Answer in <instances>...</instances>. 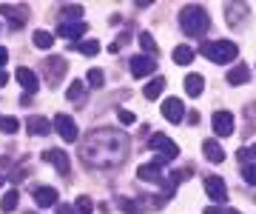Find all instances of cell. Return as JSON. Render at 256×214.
Returning a JSON list of instances; mask_svg holds the SVG:
<instances>
[{
    "label": "cell",
    "instance_id": "obj_26",
    "mask_svg": "<svg viewBox=\"0 0 256 214\" xmlns=\"http://www.w3.org/2000/svg\"><path fill=\"white\" fill-rule=\"evenodd\" d=\"M140 46H142V55H146V57H154L156 55V43H154V38H151L148 32L140 35Z\"/></svg>",
    "mask_w": 256,
    "mask_h": 214
},
{
    "label": "cell",
    "instance_id": "obj_3",
    "mask_svg": "<svg viewBox=\"0 0 256 214\" xmlns=\"http://www.w3.org/2000/svg\"><path fill=\"white\" fill-rule=\"evenodd\" d=\"M202 55L208 57L210 63H230L236 57V43H230V40H214V43L202 46Z\"/></svg>",
    "mask_w": 256,
    "mask_h": 214
},
{
    "label": "cell",
    "instance_id": "obj_1",
    "mask_svg": "<svg viewBox=\"0 0 256 214\" xmlns=\"http://www.w3.org/2000/svg\"><path fill=\"white\" fill-rule=\"evenodd\" d=\"M80 157L92 168H114L128 157V140L122 131L102 126V129L92 131L88 137H82Z\"/></svg>",
    "mask_w": 256,
    "mask_h": 214
},
{
    "label": "cell",
    "instance_id": "obj_36",
    "mask_svg": "<svg viewBox=\"0 0 256 214\" xmlns=\"http://www.w3.org/2000/svg\"><path fill=\"white\" fill-rule=\"evenodd\" d=\"M239 157H242V160H248V157H256V146H254V149H242V151H239Z\"/></svg>",
    "mask_w": 256,
    "mask_h": 214
},
{
    "label": "cell",
    "instance_id": "obj_24",
    "mask_svg": "<svg viewBox=\"0 0 256 214\" xmlns=\"http://www.w3.org/2000/svg\"><path fill=\"white\" fill-rule=\"evenodd\" d=\"M66 97H68L72 103H80L82 97H86V83H82V80H74V83L68 86V92H66Z\"/></svg>",
    "mask_w": 256,
    "mask_h": 214
},
{
    "label": "cell",
    "instance_id": "obj_28",
    "mask_svg": "<svg viewBox=\"0 0 256 214\" xmlns=\"http://www.w3.org/2000/svg\"><path fill=\"white\" fill-rule=\"evenodd\" d=\"M120 208H122L126 214H142V208H146V205L137 203V200H131V197H122V200H120Z\"/></svg>",
    "mask_w": 256,
    "mask_h": 214
},
{
    "label": "cell",
    "instance_id": "obj_37",
    "mask_svg": "<svg viewBox=\"0 0 256 214\" xmlns=\"http://www.w3.org/2000/svg\"><path fill=\"white\" fill-rule=\"evenodd\" d=\"M6 60H9V49H3V46H0V66L6 63Z\"/></svg>",
    "mask_w": 256,
    "mask_h": 214
},
{
    "label": "cell",
    "instance_id": "obj_2",
    "mask_svg": "<svg viewBox=\"0 0 256 214\" xmlns=\"http://www.w3.org/2000/svg\"><path fill=\"white\" fill-rule=\"evenodd\" d=\"M180 26H182L185 35L202 38V35L210 29V18H208V12L202 9V6L191 3V6H182V12H180Z\"/></svg>",
    "mask_w": 256,
    "mask_h": 214
},
{
    "label": "cell",
    "instance_id": "obj_11",
    "mask_svg": "<svg viewBox=\"0 0 256 214\" xmlns=\"http://www.w3.org/2000/svg\"><path fill=\"white\" fill-rule=\"evenodd\" d=\"M214 131H216V134H220V137H228V134H234V114L230 112H225V109H222V112H214Z\"/></svg>",
    "mask_w": 256,
    "mask_h": 214
},
{
    "label": "cell",
    "instance_id": "obj_16",
    "mask_svg": "<svg viewBox=\"0 0 256 214\" xmlns=\"http://www.w3.org/2000/svg\"><path fill=\"white\" fill-rule=\"evenodd\" d=\"M86 23L82 20H77V23H60V29H57V35L60 38H72V40H77V38H82L86 35Z\"/></svg>",
    "mask_w": 256,
    "mask_h": 214
},
{
    "label": "cell",
    "instance_id": "obj_9",
    "mask_svg": "<svg viewBox=\"0 0 256 214\" xmlns=\"http://www.w3.org/2000/svg\"><path fill=\"white\" fill-rule=\"evenodd\" d=\"M43 157H46V163H52V166H54L63 177L72 171V160H68V154H66L63 149H46V151H43Z\"/></svg>",
    "mask_w": 256,
    "mask_h": 214
},
{
    "label": "cell",
    "instance_id": "obj_35",
    "mask_svg": "<svg viewBox=\"0 0 256 214\" xmlns=\"http://www.w3.org/2000/svg\"><path fill=\"white\" fill-rule=\"evenodd\" d=\"M117 117H120V123H122V126H131V123H134V114H131V112H122V109H120Z\"/></svg>",
    "mask_w": 256,
    "mask_h": 214
},
{
    "label": "cell",
    "instance_id": "obj_30",
    "mask_svg": "<svg viewBox=\"0 0 256 214\" xmlns=\"http://www.w3.org/2000/svg\"><path fill=\"white\" fill-rule=\"evenodd\" d=\"M0 208H3V211H14V208H18V191H14V188H12L9 194H3Z\"/></svg>",
    "mask_w": 256,
    "mask_h": 214
},
{
    "label": "cell",
    "instance_id": "obj_25",
    "mask_svg": "<svg viewBox=\"0 0 256 214\" xmlns=\"http://www.w3.org/2000/svg\"><path fill=\"white\" fill-rule=\"evenodd\" d=\"M82 15V6H77V3H66L63 9H60V18L72 20V23H77V18Z\"/></svg>",
    "mask_w": 256,
    "mask_h": 214
},
{
    "label": "cell",
    "instance_id": "obj_21",
    "mask_svg": "<svg viewBox=\"0 0 256 214\" xmlns=\"http://www.w3.org/2000/svg\"><path fill=\"white\" fill-rule=\"evenodd\" d=\"M194 57H196V52H194L191 46H176V49H174V63H176V66L194 63Z\"/></svg>",
    "mask_w": 256,
    "mask_h": 214
},
{
    "label": "cell",
    "instance_id": "obj_33",
    "mask_svg": "<svg viewBox=\"0 0 256 214\" xmlns=\"http://www.w3.org/2000/svg\"><path fill=\"white\" fill-rule=\"evenodd\" d=\"M0 129H3V131H9V134H14V131L20 129V123L14 120V117H3V120H0Z\"/></svg>",
    "mask_w": 256,
    "mask_h": 214
},
{
    "label": "cell",
    "instance_id": "obj_12",
    "mask_svg": "<svg viewBox=\"0 0 256 214\" xmlns=\"http://www.w3.org/2000/svg\"><path fill=\"white\" fill-rule=\"evenodd\" d=\"M154 69H156L154 57H146V55H137V57H131V75L137 77V80H142L146 75H151Z\"/></svg>",
    "mask_w": 256,
    "mask_h": 214
},
{
    "label": "cell",
    "instance_id": "obj_22",
    "mask_svg": "<svg viewBox=\"0 0 256 214\" xmlns=\"http://www.w3.org/2000/svg\"><path fill=\"white\" fill-rule=\"evenodd\" d=\"M162 89H165V80H162V77H154L151 83H146L142 94H146V100H156V97L162 94Z\"/></svg>",
    "mask_w": 256,
    "mask_h": 214
},
{
    "label": "cell",
    "instance_id": "obj_34",
    "mask_svg": "<svg viewBox=\"0 0 256 214\" xmlns=\"http://www.w3.org/2000/svg\"><path fill=\"white\" fill-rule=\"evenodd\" d=\"M205 214H239L236 208H222V205H208Z\"/></svg>",
    "mask_w": 256,
    "mask_h": 214
},
{
    "label": "cell",
    "instance_id": "obj_29",
    "mask_svg": "<svg viewBox=\"0 0 256 214\" xmlns=\"http://www.w3.org/2000/svg\"><path fill=\"white\" fill-rule=\"evenodd\" d=\"M92 211H94L92 197H77V203H74V214H92Z\"/></svg>",
    "mask_w": 256,
    "mask_h": 214
},
{
    "label": "cell",
    "instance_id": "obj_17",
    "mask_svg": "<svg viewBox=\"0 0 256 214\" xmlns=\"http://www.w3.org/2000/svg\"><path fill=\"white\" fill-rule=\"evenodd\" d=\"M26 129H28V134H37V137H43V134H48L52 131V123L46 120V117H28L26 120Z\"/></svg>",
    "mask_w": 256,
    "mask_h": 214
},
{
    "label": "cell",
    "instance_id": "obj_38",
    "mask_svg": "<svg viewBox=\"0 0 256 214\" xmlns=\"http://www.w3.org/2000/svg\"><path fill=\"white\" fill-rule=\"evenodd\" d=\"M57 214H74V211L68 208V205H57Z\"/></svg>",
    "mask_w": 256,
    "mask_h": 214
},
{
    "label": "cell",
    "instance_id": "obj_14",
    "mask_svg": "<svg viewBox=\"0 0 256 214\" xmlns=\"http://www.w3.org/2000/svg\"><path fill=\"white\" fill-rule=\"evenodd\" d=\"M137 177L142 183H162V168H160V163H148V166L137 168Z\"/></svg>",
    "mask_w": 256,
    "mask_h": 214
},
{
    "label": "cell",
    "instance_id": "obj_40",
    "mask_svg": "<svg viewBox=\"0 0 256 214\" xmlns=\"http://www.w3.org/2000/svg\"><path fill=\"white\" fill-rule=\"evenodd\" d=\"M3 183H6V177H3V174H0V186H3Z\"/></svg>",
    "mask_w": 256,
    "mask_h": 214
},
{
    "label": "cell",
    "instance_id": "obj_31",
    "mask_svg": "<svg viewBox=\"0 0 256 214\" xmlns=\"http://www.w3.org/2000/svg\"><path fill=\"white\" fill-rule=\"evenodd\" d=\"M242 177H245V183H248V186H256V166H254V163L242 166Z\"/></svg>",
    "mask_w": 256,
    "mask_h": 214
},
{
    "label": "cell",
    "instance_id": "obj_6",
    "mask_svg": "<svg viewBox=\"0 0 256 214\" xmlns=\"http://www.w3.org/2000/svg\"><path fill=\"white\" fill-rule=\"evenodd\" d=\"M66 69H68V63H66L63 57H46V60H43V75H46L48 86L60 83L66 77Z\"/></svg>",
    "mask_w": 256,
    "mask_h": 214
},
{
    "label": "cell",
    "instance_id": "obj_4",
    "mask_svg": "<svg viewBox=\"0 0 256 214\" xmlns=\"http://www.w3.org/2000/svg\"><path fill=\"white\" fill-rule=\"evenodd\" d=\"M148 149L162 151V154H160V163H165V160H176V157H180V146H176L174 140H168L165 134H151V137H148Z\"/></svg>",
    "mask_w": 256,
    "mask_h": 214
},
{
    "label": "cell",
    "instance_id": "obj_39",
    "mask_svg": "<svg viewBox=\"0 0 256 214\" xmlns=\"http://www.w3.org/2000/svg\"><path fill=\"white\" fill-rule=\"evenodd\" d=\"M6 83H9V75H6V72L0 69V86H6Z\"/></svg>",
    "mask_w": 256,
    "mask_h": 214
},
{
    "label": "cell",
    "instance_id": "obj_27",
    "mask_svg": "<svg viewBox=\"0 0 256 214\" xmlns=\"http://www.w3.org/2000/svg\"><path fill=\"white\" fill-rule=\"evenodd\" d=\"M34 46L37 49H52L54 46V38H52L48 32H43V29H37L34 32Z\"/></svg>",
    "mask_w": 256,
    "mask_h": 214
},
{
    "label": "cell",
    "instance_id": "obj_19",
    "mask_svg": "<svg viewBox=\"0 0 256 214\" xmlns=\"http://www.w3.org/2000/svg\"><path fill=\"white\" fill-rule=\"evenodd\" d=\"M202 151H205V157H208L210 163H222V160H225V151H222V146L216 140H205V143H202Z\"/></svg>",
    "mask_w": 256,
    "mask_h": 214
},
{
    "label": "cell",
    "instance_id": "obj_10",
    "mask_svg": "<svg viewBox=\"0 0 256 214\" xmlns=\"http://www.w3.org/2000/svg\"><path fill=\"white\" fill-rule=\"evenodd\" d=\"M162 117L171 120V123H182V117H185L182 100H180V97H168V100L162 103Z\"/></svg>",
    "mask_w": 256,
    "mask_h": 214
},
{
    "label": "cell",
    "instance_id": "obj_13",
    "mask_svg": "<svg viewBox=\"0 0 256 214\" xmlns=\"http://www.w3.org/2000/svg\"><path fill=\"white\" fill-rule=\"evenodd\" d=\"M57 200H60V194H57V188H52V186H40L34 191V203L40 205V208H48V205H54Z\"/></svg>",
    "mask_w": 256,
    "mask_h": 214
},
{
    "label": "cell",
    "instance_id": "obj_15",
    "mask_svg": "<svg viewBox=\"0 0 256 214\" xmlns=\"http://www.w3.org/2000/svg\"><path fill=\"white\" fill-rule=\"evenodd\" d=\"M14 77H18V83L23 86L26 92H32V94H34L37 89H40V86H37V75L32 72V69H26V66H20L18 72H14Z\"/></svg>",
    "mask_w": 256,
    "mask_h": 214
},
{
    "label": "cell",
    "instance_id": "obj_8",
    "mask_svg": "<svg viewBox=\"0 0 256 214\" xmlns=\"http://www.w3.org/2000/svg\"><path fill=\"white\" fill-rule=\"evenodd\" d=\"M54 129L60 131V137L66 143H77V123L68 114H54Z\"/></svg>",
    "mask_w": 256,
    "mask_h": 214
},
{
    "label": "cell",
    "instance_id": "obj_18",
    "mask_svg": "<svg viewBox=\"0 0 256 214\" xmlns=\"http://www.w3.org/2000/svg\"><path fill=\"white\" fill-rule=\"evenodd\" d=\"M248 80H250V69H248L245 63H236L228 72V83L230 86H242V83H248Z\"/></svg>",
    "mask_w": 256,
    "mask_h": 214
},
{
    "label": "cell",
    "instance_id": "obj_20",
    "mask_svg": "<svg viewBox=\"0 0 256 214\" xmlns=\"http://www.w3.org/2000/svg\"><path fill=\"white\" fill-rule=\"evenodd\" d=\"M202 89H205V80H202V75H188V77H185V92L191 94V97H200Z\"/></svg>",
    "mask_w": 256,
    "mask_h": 214
},
{
    "label": "cell",
    "instance_id": "obj_32",
    "mask_svg": "<svg viewBox=\"0 0 256 214\" xmlns=\"http://www.w3.org/2000/svg\"><path fill=\"white\" fill-rule=\"evenodd\" d=\"M88 83H92L94 89H100V86L106 83V75H102L100 69H92V72H88Z\"/></svg>",
    "mask_w": 256,
    "mask_h": 214
},
{
    "label": "cell",
    "instance_id": "obj_5",
    "mask_svg": "<svg viewBox=\"0 0 256 214\" xmlns=\"http://www.w3.org/2000/svg\"><path fill=\"white\" fill-rule=\"evenodd\" d=\"M0 15L12 23V29H20V26H26V20H28V6H23V3H0Z\"/></svg>",
    "mask_w": 256,
    "mask_h": 214
},
{
    "label": "cell",
    "instance_id": "obj_41",
    "mask_svg": "<svg viewBox=\"0 0 256 214\" xmlns=\"http://www.w3.org/2000/svg\"><path fill=\"white\" fill-rule=\"evenodd\" d=\"M28 214H32V211H28Z\"/></svg>",
    "mask_w": 256,
    "mask_h": 214
},
{
    "label": "cell",
    "instance_id": "obj_23",
    "mask_svg": "<svg viewBox=\"0 0 256 214\" xmlns=\"http://www.w3.org/2000/svg\"><path fill=\"white\" fill-rule=\"evenodd\" d=\"M72 49H77V52L86 55V57H92V55L100 52V40H80V43H72Z\"/></svg>",
    "mask_w": 256,
    "mask_h": 214
},
{
    "label": "cell",
    "instance_id": "obj_7",
    "mask_svg": "<svg viewBox=\"0 0 256 214\" xmlns=\"http://www.w3.org/2000/svg\"><path fill=\"white\" fill-rule=\"evenodd\" d=\"M205 191H208V197L214 200L216 205H222L225 200H228V188H225V183H222V177H205Z\"/></svg>",
    "mask_w": 256,
    "mask_h": 214
}]
</instances>
